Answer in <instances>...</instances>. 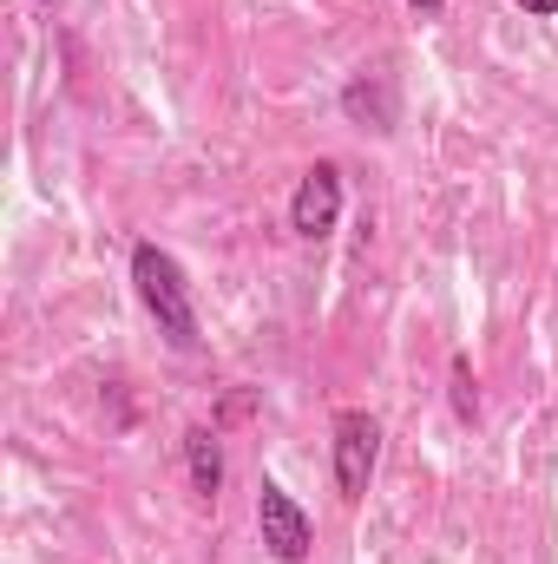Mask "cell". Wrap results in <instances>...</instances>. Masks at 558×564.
I'll use <instances>...</instances> for the list:
<instances>
[{
    "label": "cell",
    "mask_w": 558,
    "mask_h": 564,
    "mask_svg": "<svg viewBox=\"0 0 558 564\" xmlns=\"http://www.w3.org/2000/svg\"><path fill=\"white\" fill-rule=\"evenodd\" d=\"M375 459H382V426H375V414L342 408L335 414V486H342V499H362L368 492Z\"/></svg>",
    "instance_id": "2"
},
{
    "label": "cell",
    "mask_w": 558,
    "mask_h": 564,
    "mask_svg": "<svg viewBox=\"0 0 558 564\" xmlns=\"http://www.w3.org/2000/svg\"><path fill=\"white\" fill-rule=\"evenodd\" d=\"M132 282H139V302L144 315L158 322V335L171 341V348H197V295H191V282L178 270V257L171 250H158V243H139L132 250Z\"/></svg>",
    "instance_id": "1"
},
{
    "label": "cell",
    "mask_w": 558,
    "mask_h": 564,
    "mask_svg": "<svg viewBox=\"0 0 558 564\" xmlns=\"http://www.w3.org/2000/svg\"><path fill=\"white\" fill-rule=\"evenodd\" d=\"M519 7H526L533 20H552V13H558V0H519Z\"/></svg>",
    "instance_id": "8"
},
{
    "label": "cell",
    "mask_w": 558,
    "mask_h": 564,
    "mask_svg": "<svg viewBox=\"0 0 558 564\" xmlns=\"http://www.w3.org/2000/svg\"><path fill=\"white\" fill-rule=\"evenodd\" d=\"M408 7H415V13H440V7H447V0H408Z\"/></svg>",
    "instance_id": "9"
},
{
    "label": "cell",
    "mask_w": 558,
    "mask_h": 564,
    "mask_svg": "<svg viewBox=\"0 0 558 564\" xmlns=\"http://www.w3.org/2000/svg\"><path fill=\"white\" fill-rule=\"evenodd\" d=\"M184 466H191V492L197 499H217V486H224V446H217L211 426H191L184 433Z\"/></svg>",
    "instance_id": "6"
},
{
    "label": "cell",
    "mask_w": 558,
    "mask_h": 564,
    "mask_svg": "<svg viewBox=\"0 0 558 564\" xmlns=\"http://www.w3.org/2000/svg\"><path fill=\"white\" fill-rule=\"evenodd\" d=\"M335 224H342V171L322 158V164L302 171V184H296V197H289V230H296L302 243H322Z\"/></svg>",
    "instance_id": "4"
},
{
    "label": "cell",
    "mask_w": 558,
    "mask_h": 564,
    "mask_svg": "<svg viewBox=\"0 0 558 564\" xmlns=\"http://www.w3.org/2000/svg\"><path fill=\"white\" fill-rule=\"evenodd\" d=\"M453 414H460V421L480 414V394H473V368H466V355H453Z\"/></svg>",
    "instance_id": "7"
},
{
    "label": "cell",
    "mask_w": 558,
    "mask_h": 564,
    "mask_svg": "<svg viewBox=\"0 0 558 564\" xmlns=\"http://www.w3.org/2000/svg\"><path fill=\"white\" fill-rule=\"evenodd\" d=\"M257 532H264V545H270V558H277V564H302V558H309V545H315L309 512L282 492L277 479H264V486H257Z\"/></svg>",
    "instance_id": "3"
},
{
    "label": "cell",
    "mask_w": 558,
    "mask_h": 564,
    "mask_svg": "<svg viewBox=\"0 0 558 564\" xmlns=\"http://www.w3.org/2000/svg\"><path fill=\"white\" fill-rule=\"evenodd\" d=\"M40 7H60V0H40Z\"/></svg>",
    "instance_id": "10"
},
{
    "label": "cell",
    "mask_w": 558,
    "mask_h": 564,
    "mask_svg": "<svg viewBox=\"0 0 558 564\" xmlns=\"http://www.w3.org/2000/svg\"><path fill=\"white\" fill-rule=\"evenodd\" d=\"M342 112H348L355 126H368V132H395V126H401V99H395V73H382V66H368V73H355V79H348V93H342Z\"/></svg>",
    "instance_id": "5"
}]
</instances>
